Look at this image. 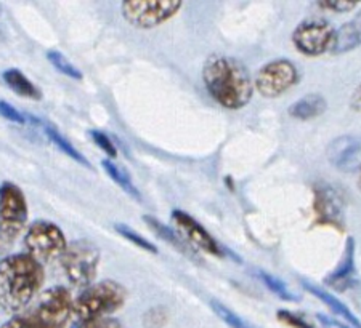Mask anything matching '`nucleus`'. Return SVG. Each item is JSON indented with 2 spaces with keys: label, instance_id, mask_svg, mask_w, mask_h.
Wrapping results in <instances>:
<instances>
[{
  "label": "nucleus",
  "instance_id": "obj_2",
  "mask_svg": "<svg viewBox=\"0 0 361 328\" xmlns=\"http://www.w3.org/2000/svg\"><path fill=\"white\" fill-rule=\"evenodd\" d=\"M202 80L214 101L226 109H241L252 99L254 80L238 58L211 55L202 66Z\"/></svg>",
  "mask_w": 361,
  "mask_h": 328
},
{
  "label": "nucleus",
  "instance_id": "obj_20",
  "mask_svg": "<svg viewBox=\"0 0 361 328\" xmlns=\"http://www.w3.org/2000/svg\"><path fill=\"white\" fill-rule=\"evenodd\" d=\"M102 167H103L104 172H106L108 177L111 178L114 183L121 187L122 191L127 192V194L132 196L133 198H137V201H140L138 189L135 187V184L132 183L130 177L124 172V170H122L119 165H116V163L111 159H103Z\"/></svg>",
  "mask_w": 361,
  "mask_h": 328
},
{
  "label": "nucleus",
  "instance_id": "obj_7",
  "mask_svg": "<svg viewBox=\"0 0 361 328\" xmlns=\"http://www.w3.org/2000/svg\"><path fill=\"white\" fill-rule=\"evenodd\" d=\"M182 7V0H126L121 13L133 27L153 29L173 18Z\"/></svg>",
  "mask_w": 361,
  "mask_h": 328
},
{
  "label": "nucleus",
  "instance_id": "obj_22",
  "mask_svg": "<svg viewBox=\"0 0 361 328\" xmlns=\"http://www.w3.org/2000/svg\"><path fill=\"white\" fill-rule=\"evenodd\" d=\"M47 60L51 63V66H54L58 72L66 75V77L74 79V80H82L84 74L80 72L79 69L75 68L74 64L69 61L65 55L61 53V51L49 50V51H47Z\"/></svg>",
  "mask_w": 361,
  "mask_h": 328
},
{
  "label": "nucleus",
  "instance_id": "obj_33",
  "mask_svg": "<svg viewBox=\"0 0 361 328\" xmlns=\"http://www.w3.org/2000/svg\"><path fill=\"white\" fill-rule=\"evenodd\" d=\"M358 187L361 189V168H360V179H358Z\"/></svg>",
  "mask_w": 361,
  "mask_h": 328
},
{
  "label": "nucleus",
  "instance_id": "obj_31",
  "mask_svg": "<svg viewBox=\"0 0 361 328\" xmlns=\"http://www.w3.org/2000/svg\"><path fill=\"white\" fill-rule=\"evenodd\" d=\"M317 319H318L319 324H322V328H348L347 325L341 324L339 320L331 319V317H328V315H324V314H317Z\"/></svg>",
  "mask_w": 361,
  "mask_h": 328
},
{
  "label": "nucleus",
  "instance_id": "obj_6",
  "mask_svg": "<svg viewBox=\"0 0 361 328\" xmlns=\"http://www.w3.org/2000/svg\"><path fill=\"white\" fill-rule=\"evenodd\" d=\"M23 245L26 253L44 266L47 263L60 260L68 247V240L61 227L55 222L36 220L26 227Z\"/></svg>",
  "mask_w": 361,
  "mask_h": 328
},
{
  "label": "nucleus",
  "instance_id": "obj_17",
  "mask_svg": "<svg viewBox=\"0 0 361 328\" xmlns=\"http://www.w3.org/2000/svg\"><path fill=\"white\" fill-rule=\"evenodd\" d=\"M328 109L326 98L319 93H308L293 103L288 109L289 115L297 120H313L317 117L323 115Z\"/></svg>",
  "mask_w": 361,
  "mask_h": 328
},
{
  "label": "nucleus",
  "instance_id": "obj_23",
  "mask_svg": "<svg viewBox=\"0 0 361 328\" xmlns=\"http://www.w3.org/2000/svg\"><path fill=\"white\" fill-rule=\"evenodd\" d=\"M259 277L262 280V284H264L267 289L270 291L275 293L278 298H281L284 301H297L299 298H297L293 291H290L289 286L283 282L281 279L275 277V275L270 274V272H265V271H259Z\"/></svg>",
  "mask_w": 361,
  "mask_h": 328
},
{
  "label": "nucleus",
  "instance_id": "obj_3",
  "mask_svg": "<svg viewBox=\"0 0 361 328\" xmlns=\"http://www.w3.org/2000/svg\"><path fill=\"white\" fill-rule=\"evenodd\" d=\"M73 303L66 286H51L0 328H65L73 317Z\"/></svg>",
  "mask_w": 361,
  "mask_h": 328
},
{
  "label": "nucleus",
  "instance_id": "obj_4",
  "mask_svg": "<svg viewBox=\"0 0 361 328\" xmlns=\"http://www.w3.org/2000/svg\"><path fill=\"white\" fill-rule=\"evenodd\" d=\"M129 291L122 284L106 279L87 286L73 303V315L79 322L109 317L124 306Z\"/></svg>",
  "mask_w": 361,
  "mask_h": 328
},
{
  "label": "nucleus",
  "instance_id": "obj_14",
  "mask_svg": "<svg viewBox=\"0 0 361 328\" xmlns=\"http://www.w3.org/2000/svg\"><path fill=\"white\" fill-rule=\"evenodd\" d=\"M324 284L337 291H347L355 284V242L352 237L347 239L339 266L324 279Z\"/></svg>",
  "mask_w": 361,
  "mask_h": 328
},
{
  "label": "nucleus",
  "instance_id": "obj_25",
  "mask_svg": "<svg viewBox=\"0 0 361 328\" xmlns=\"http://www.w3.org/2000/svg\"><path fill=\"white\" fill-rule=\"evenodd\" d=\"M114 229H116V232L119 234V236H122L126 240H129V242L135 245V247L142 248L145 251H148V253L156 255L159 251L158 247H156L154 244H151L148 239H145L143 236H140V234L135 229H132L130 226L122 225V222H118V225H114Z\"/></svg>",
  "mask_w": 361,
  "mask_h": 328
},
{
  "label": "nucleus",
  "instance_id": "obj_5",
  "mask_svg": "<svg viewBox=\"0 0 361 328\" xmlns=\"http://www.w3.org/2000/svg\"><path fill=\"white\" fill-rule=\"evenodd\" d=\"M102 251L89 239H78L68 242L65 253L60 258L66 279L78 289H87L95 284Z\"/></svg>",
  "mask_w": 361,
  "mask_h": 328
},
{
  "label": "nucleus",
  "instance_id": "obj_1",
  "mask_svg": "<svg viewBox=\"0 0 361 328\" xmlns=\"http://www.w3.org/2000/svg\"><path fill=\"white\" fill-rule=\"evenodd\" d=\"M45 280L44 266L27 253L0 260V313L20 314L36 300Z\"/></svg>",
  "mask_w": 361,
  "mask_h": 328
},
{
  "label": "nucleus",
  "instance_id": "obj_12",
  "mask_svg": "<svg viewBox=\"0 0 361 328\" xmlns=\"http://www.w3.org/2000/svg\"><path fill=\"white\" fill-rule=\"evenodd\" d=\"M172 220L178 227L177 232L186 240V244H190L195 250L200 248L215 256L224 255V248L220 247V244L206 231V227H204L201 222H197L193 218V216L186 212H182V210H173Z\"/></svg>",
  "mask_w": 361,
  "mask_h": 328
},
{
  "label": "nucleus",
  "instance_id": "obj_26",
  "mask_svg": "<svg viewBox=\"0 0 361 328\" xmlns=\"http://www.w3.org/2000/svg\"><path fill=\"white\" fill-rule=\"evenodd\" d=\"M92 141L95 143L98 148H100L104 154L108 156V159H116L118 157V148H116V144L111 138L108 137L106 133L102 132V130H90L89 132Z\"/></svg>",
  "mask_w": 361,
  "mask_h": 328
},
{
  "label": "nucleus",
  "instance_id": "obj_32",
  "mask_svg": "<svg viewBox=\"0 0 361 328\" xmlns=\"http://www.w3.org/2000/svg\"><path fill=\"white\" fill-rule=\"evenodd\" d=\"M350 108L357 113H361V84L355 89L353 95L350 98Z\"/></svg>",
  "mask_w": 361,
  "mask_h": 328
},
{
  "label": "nucleus",
  "instance_id": "obj_15",
  "mask_svg": "<svg viewBox=\"0 0 361 328\" xmlns=\"http://www.w3.org/2000/svg\"><path fill=\"white\" fill-rule=\"evenodd\" d=\"M361 45V11L347 21L345 25H342L337 31L334 32V40L333 46H331V53L333 55H342L348 53Z\"/></svg>",
  "mask_w": 361,
  "mask_h": 328
},
{
  "label": "nucleus",
  "instance_id": "obj_30",
  "mask_svg": "<svg viewBox=\"0 0 361 328\" xmlns=\"http://www.w3.org/2000/svg\"><path fill=\"white\" fill-rule=\"evenodd\" d=\"M358 4L345 2V0H326V2H318V7L322 10L334 11V13H347L353 8H357Z\"/></svg>",
  "mask_w": 361,
  "mask_h": 328
},
{
  "label": "nucleus",
  "instance_id": "obj_21",
  "mask_svg": "<svg viewBox=\"0 0 361 328\" xmlns=\"http://www.w3.org/2000/svg\"><path fill=\"white\" fill-rule=\"evenodd\" d=\"M45 134L47 138L50 139L51 143H54L58 149H60L63 154H66L68 157H71L73 160H75L78 163H80V165H84L87 168H90V162L85 159V157L80 154V152L74 148V146L68 141V139L63 137V134L56 130V128H54L51 125H45Z\"/></svg>",
  "mask_w": 361,
  "mask_h": 328
},
{
  "label": "nucleus",
  "instance_id": "obj_19",
  "mask_svg": "<svg viewBox=\"0 0 361 328\" xmlns=\"http://www.w3.org/2000/svg\"><path fill=\"white\" fill-rule=\"evenodd\" d=\"M2 79L5 82V85H7L10 90H13L18 96L26 98V99H34V101L42 99V92H40L37 87L20 71V69L16 68L7 69V71H4Z\"/></svg>",
  "mask_w": 361,
  "mask_h": 328
},
{
  "label": "nucleus",
  "instance_id": "obj_28",
  "mask_svg": "<svg viewBox=\"0 0 361 328\" xmlns=\"http://www.w3.org/2000/svg\"><path fill=\"white\" fill-rule=\"evenodd\" d=\"M278 319L283 322V324H286L293 328H317L315 325H312L310 322L305 320L304 317H300L299 314H294L290 313V310H278Z\"/></svg>",
  "mask_w": 361,
  "mask_h": 328
},
{
  "label": "nucleus",
  "instance_id": "obj_9",
  "mask_svg": "<svg viewBox=\"0 0 361 328\" xmlns=\"http://www.w3.org/2000/svg\"><path fill=\"white\" fill-rule=\"evenodd\" d=\"M299 77L295 64L286 58H279L259 69L257 77L254 79V89L265 98H278L293 89Z\"/></svg>",
  "mask_w": 361,
  "mask_h": 328
},
{
  "label": "nucleus",
  "instance_id": "obj_8",
  "mask_svg": "<svg viewBox=\"0 0 361 328\" xmlns=\"http://www.w3.org/2000/svg\"><path fill=\"white\" fill-rule=\"evenodd\" d=\"M29 208L25 192L18 184L4 181L0 184V237L11 242L25 231Z\"/></svg>",
  "mask_w": 361,
  "mask_h": 328
},
{
  "label": "nucleus",
  "instance_id": "obj_16",
  "mask_svg": "<svg viewBox=\"0 0 361 328\" xmlns=\"http://www.w3.org/2000/svg\"><path fill=\"white\" fill-rule=\"evenodd\" d=\"M143 218H145V222H147L151 229H153L156 236L161 237L162 240H166L167 244H171L173 248L180 251V253L188 256L190 260H193L196 263H201V258H200V255L196 253V250L191 247L190 244H186V240L182 236H180L177 231H173L172 227L166 226L164 222L159 221L158 218H154V216L147 215V216H143Z\"/></svg>",
  "mask_w": 361,
  "mask_h": 328
},
{
  "label": "nucleus",
  "instance_id": "obj_13",
  "mask_svg": "<svg viewBox=\"0 0 361 328\" xmlns=\"http://www.w3.org/2000/svg\"><path fill=\"white\" fill-rule=\"evenodd\" d=\"M326 159L333 168L352 173L361 168V137L343 134L333 139L326 148Z\"/></svg>",
  "mask_w": 361,
  "mask_h": 328
},
{
  "label": "nucleus",
  "instance_id": "obj_24",
  "mask_svg": "<svg viewBox=\"0 0 361 328\" xmlns=\"http://www.w3.org/2000/svg\"><path fill=\"white\" fill-rule=\"evenodd\" d=\"M209 306L214 310L215 314L222 319L226 325L230 328H255L254 325H250L247 320H244L243 317H240L235 310H231L230 308H226L224 303H220L219 300H211L209 301Z\"/></svg>",
  "mask_w": 361,
  "mask_h": 328
},
{
  "label": "nucleus",
  "instance_id": "obj_29",
  "mask_svg": "<svg viewBox=\"0 0 361 328\" xmlns=\"http://www.w3.org/2000/svg\"><path fill=\"white\" fill-rule=\"evenodd\" d=\"M73 328H124L121 322L114 317H102L92 320H80Z\"/></svg>",
  "mask_w": 361,
  "mask_h": 328
},
{
  "label": "nucleus",
  "instance_id": "obj_27",
  "mask_svg": "<svg viewBox=\"0 0 361 328\" xmlns=\"http://www.w3.org/2000/svg\"><path fill=\"white\" fill-rule=\"evenodd\" d=\"M0 115H2L4 119L13 122V124H18V125H26L27 124L26 114H23L21 111L13 108L7 101H2V99H0Z\"/></svg>",
  "mask_w": 361,
  "mask_h": 328
},
{
  "label": "nucleus",
  "instance_id": "obj_10",
  "mask_svg": "<svg viewBox=\"0 0 361 328\" xmlns=\"http://www.w3.org/2000/svg\"><path fill=\"white\" fill-rule=\"evenodd\" d=\"M334 32V27L328 21L318 18L305 20L294 29L293 44L302 55L319 56L331 51Z\"/></svg>",
  "mask_w": 361,
  "mask_h": 328
},
{
  "label": "nucleus",
  "instance_id": "obj_11",
  "mask_svg": "<svg viewBox=\"0 0 361 328\" xmlns=\"http://www.w3.org/2000/svg\"><path fill=\"white\" fill-rule=\"evenodd\" d=\"M315 213L319 225L343 229V225H345L343 201L333 184L324 183V181L315 184Z\"/></svg>",
  "mask_w": 361,
  "mask_h": 328
},
{
  "label": "nucleus",
  "instance_id": "obj_34",
  "mask_svg": "<svg viewBox=\"0 0 361 328\" xmlns=\"http://www.w3.org/2000/svg\"><path fill=\"white\" fill-rule=\"evenodd\" d=\"M0 15H2V7H0Z\"/></svg>",
  "mask_w": 361,
  "mask_h": 328
},
{
  "label": "nucleus",
  "instance_id": "obj_18",
  "mask_svg": "<svg viewBox=\"0 0 361 328\" xmlns=\"http://www.w3.org/2000/svg\"><path fill=\"white\" fill-rule=\"evenodd\" d=\"M302 286H304L307 291H310L313 296L318 298V300H322L326 304V306H328L331 310H333L336 315H339L341 319L345 320L348 325H352L353 328H361V322L357 319V315H355L352 310L348 309L345 304H343L339 300V298L334 296V295H331L329 291L323 290L322 286H318L315 284L308 282V280H302Z\"/></svg>",
  "mask_w": 361,
  "mask_h": 328
}]
</instances>
